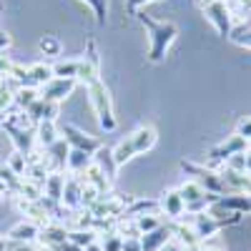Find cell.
Here are the masks:
<instances>
[{
	"mask_svg": "<svg viewBox=\"0 0 251 251\" xmlns=\"http://www.w3.org/2000/svg\"><path fill=\"white\" fill-rule=\"evenodd\" d=\"M138 20L143 23V28L149 30V38H151V46H149V60L151 63H161L166 58V53H169L171 43L176 40L178 35V25L176 23H158V20H153L151 15L146 13H138Z\"/></svg>",
	"mask_w": 251,
	"mask_h": 251,
	"instance_id": "cell-1",
	"label": "cell"
},
{
	"mask_svg": "<svg viewBox=\"0 0 251 251\" xmlns=\"http://www.w3.org/2000/svg\"><path fill=\"white\" fill-rule=\"evenodd\" d=\"M86 91H88V100H91V106H93V113L98 118V126H100L103 131H108V133L116 131L118 121H116V113H113V103H111V93L106 88V83L98 78V80L88 83Z\"/></svg>",
	"mask_w": 251,
	"mask_h": 251,
	"instance_id": "cell-2",
	"label": "cell"
},
{
	"mask_svg": "<svg viewBox=\"0 0 251 251\" xmlns=\"http://www.w3.org/2000/svg\"><path fill=\"white\" fill-rule=\"evenodd\" d=\"M183 171L186 174H191L206 194H211V196H226V186H224V178H221V171H214V169H208V166H199V163H191V161H183Z\"/></svg>",
	"mask_w": 251,
	"mask_h": 251,
	"instance_id": "cell-3",
	"label": "cell"
},
{
	"mask_svg": "<svg viewBox=\"0 0 251 251\" xmlns=\"http://www.w3.org/2000/svg\"><path fill=\"white\" fill-rule=\"evenodd\" d=\"M3 128H5V133L10 136V143H13V149H15L18 153L30 156V153L38 149V143H35V128H20V126L13 123L10 116L5 118Z\"/></svg>",
	"mask_w": 251,
	"mask_h": 251,
	"instance_id": "cell-4",
	"label": "cell"
},
{
	"mask_svg": "<svg viewBox=\"0 0 251 251\" xmlns=\"http://www.w3.org/2000/svg\"><path fill=\"white\" fill-rule=\"evenodd\" d=\"M203 15H206L208 23H211V25L216 28V33H219V35H224V38L231 35V30H234V15H231V10H228V5H226V3L216 0V3L206 5V8H203Z\"/></svg>",
	"mask_w": 251,
	"mask_h": 251,
	"instance_id": "cell-5",
	"label": "cell"
},
{
	"mask_svg": "<svg viewBox=\"0 0 251 251\" xmlns=\"http://www.w3.org/2000/svg\"><path fill=\"white\" fill-rule=\"evenodd\" d=\"M60 138L66 141V143L71 146V149H75V151H86V153H91V156L100 149L98 138H93L91 133L75 128V126H71V123H66V126L60 128Z\"/></svg>",
	"mask_w": 251,
	"mask_h": 251,
	"instance_id": "cell-6",
	"label": "cell"
},
{
	"mask_svg": "<svg viewBox=\"0 0 251 251\" xmlns=\"http://www.w3.org/2000/svg\"><path fill=\"white\" fill-rule=\"evenodd\" d=\"M100 73H98V50H96V43L88 40V50L78 58V75L75 80L83 83V86H88V83L98 80Z\"/></svg>",
	"mask_w": 251,
	"mask_h": 251,
	"instance_id": "cell-7",
	"label": "cell"
},
{
	"mask_svg": "<svg viewBox=\"0 0 251 251\" xmlns=\"http://www.w3.org/2000/svg\"><path fill=\"white\" fill-rule=\"evenodd\" d=\"M75 83L78 80H68V78H53L50 83H46L43 88H40V98H46V100H50V103H60L66 100L71 93H73V88H75Z\"/></svg>",
	"mask_w": 251,
	"mask_h": 251,
	"instance_id": "cell-8",
	"label": "cell"
},
{
	"mask_svg": "<svg viewBox=\"0 0 251 251\" xmlns=\"http://www.w3.org/2000/svg\"><path fill=\"white\" fill-rule=\"evenodd\" d=\"M174 241V226L171 224H161L158 228H153V231H149V234H143L141 236V249L143 251H161V249H166Z\"/></svg>",
	"mask_w": 251,
	"mask_h": 251,
	"instance_id": "cell-9",
	"label": "cell"
},
{
	"mask_svg": "<svg viewBox=\"0 0 251 251\" xmlns=\"http://www.w3.org/2000/svg\"><path fill=\"white\" fill-rule=\"evenodd\" d=\"M186 219H188V224L194 226V231H196V236H199V241H206V239H211L219 228H221V224H219V219L216 216H211V214H196V216H188L186 214Z\"/></svg>",
	"mask_w": 251,
	"mask_h": 251,
	"instance_id": "cell-10",
	"label": "cell"
},
{
	"mask_svg": "<svg viewBox=\"0 0 251 251\" xmlns=\"http://www.w3.org/2000/svg\"><path fill=\"white\" fill-rule=\"evenodd\" d=\"M158 206H161V211L169 216V219H174V221H181V219L186 216V203H183V199H181V194H178V188L166 191V194L161 196Z\"/></svg>",
	"mask_w": 251,
	"mask_h": 251,
	"instance_id": "cell-11",
	"label": "cell"
},
{
	"mask_svg": "<svg viewBox=\"0 0 251 251\" xmlns=\"http://www.w3.org/2000/svg\"><path fill=\"white\" fill-rule=\"evenodd\" d=\"M68 231H71L68 226H63L60 221H53V224H48V226L40 228V234H38V246L53 249V246H58V244H63V241H68Z\"/></svg>",
	"mask_w": 251,
	"mask_h": 251,
	"instance_id": "cell-12",
	"label": "cell"
},
{
	"mask_svg": "<svg viewBox=\"0 0 251 251\" xmlns=\"http://www.w3.org/2000/svg\"><path fill=\"white\" fill-rule=\"evenodd\" d=\"M80 191H83V181L78 176H66V188H63V208L66 211H78L80 208Z\"/></svg>",
	"mask_w": 251,
	"mask_h": 251,
	"instance_id": "cell-13",
	"label": "cell"
},
{
	"mask_svg": "<svg viewBox=\"0 0 251 251\" xmlns=\"http://www.w3.org/2000/svg\"><path fill=\"white\" fill-rule=\"evenodd\" d=\"M50 80H53V66H48V63H33V66H28V75L23 80V86L40 91Z\"/></svg>",
	"mask_w": 251,
	"mask_h": 251,
	"instance_id": "cell-14",
	"label": "cell"
},
{
	"mask_svg": "<svg viewBox=\"0 0 251 251\" xmlns=\"http://www.w3.org/2000/svg\"><path fill=\"white\" fill-rule=\"evenodd\" d=\"M38 234H40V226L25 219V221H18L10 228L8 239L10 241H18V244H38Z\"/></svg>",
	"mask_w": 251,
	"mask_h": 251,
	"instance_id": "cell-15",
	"label": "cell"
},
{
	"mask_svg": "<svg viewBox=\"0 0 251 251\" xmlns=\"http://www.w3.org/2000/svg\"><path fill=\"white\" fill-rule=\"evenodd\" d=\"M221 208H226V211H231V214H251V194H226L216 201Z\"/></svg>",
	"mask_w": 251,
	"mask_h": 251,
	"instance_id": "cell-16",
	"label": "cell"
},
{
	"mask_svg": "<svg viewBox=\"0 0 251 251\" xmlns=\"http://www.w3.org/2000/svg\"><path fill=\"white\" fill-rule=\"evenodd\" d=\"M25 113L30 116L33 126L43 123V121H55V116H58V103H50V100H46V98H38Z\"/></svg>",
	"mask_w": 251,
	"mask_h": 251,
	"instance_id": "cell-17",
	"label": "cell"
},
{
	"mask_svg": "<svg viewBox=\"0 0 251 251\" xmlns=\"http://www.w3.org/2000/svg\"><path fill=\"white\" fill-rule=\"evenodd\" d=\"M131 136V143H133V149H136V156L146 153V151H151L153 146H156V131L151 128V126H141V128H136Z\"/></svg>",
	"mask_w": 251,
	"mask_h": 251,
	"instance_id": "cell-18",
	"label": "cell"
},
{
	"mask_svg": "<svg viewBox=\"0 0 251 251\" xmlns=\"http://www.w3.org/2000/svg\"><path fill=\"white\" fill-rule=\"evenodd\" d=\"M93 166V156L91 153H86V151H75V149H71V153H68V163H66V171H68V176H83L88 169Z\"/></svg>",
	"mask_w": 251,
	"mask_h": 251,
	"instance_id": "cell-19",
	"label": "cell"
},
{
	"mask_svg": "<svg viewBox=\"0 0 251 251\" xmlns=\"http://www.w3.org/2000/svg\"><path fill=\"white\" fill-rule=\"evenodd\" d=\"M93 163L98 166V169L106 174L108 181H113L118 176V163L113 158V149H106V146H100V149L93 153Z\"/></svg>",
	"mask_w": 251,
	"mask_h": 251,
	"instance_id": "cell-20",
	"label": "cell"
},
{
	"mask_svg": "<svg viewBox=\"0 0 251 251\" xmlns=\"http://www.w3.org/2000/svg\"><path fill=\"white\" fill-rule=\"evenodd\" d=\"M58 138H60V131H58L55 121H43V123L35 126V143H38V149H50Z\"/></svg>",
	"mask_w": 251,
	"mask_h": 251,
	"instance_id": "cell-21",
	"label": "cell"
},
{
	"mask_svg": "<svg viewBox=\"0 0 251 251\" xmlns=\"http://www.w3.org/2000/svg\"><path fill=\"white\" fill-rule=\"evenodd\" d=\"M161 211V206H158V201H153V199H133L128 206H126V211H123V216H131V219H136V216H146V214H158Z\"/></svg>",
	"mask_w": 251,
	"mask_h": 251,
	"instance_id": "cell-22",
	"label": "cell"
},
{
	"mask_svg": "<svg viewBox=\"0 0 251 251\" xmlns=\"http://www.w3.org/2000/svg\"><path fill=\"white\" fill-rule=\"evenodd\" d=\"M63 188H66V174H48V178L43 183V196L55 201V203H60Z\"/></svg>",
	"mask_w": 251,
	"mask_h": 251,
	"instance_id": "cell-23",
	"label": "cell"
},
{
	"mask_svg": "<svg viewBox=\"0 0 251 251\" xmlns=\"http://www.w3.org/2000/svg\"><path fill=\"white\" fill-rule=\"evenodd\" d=\"M40 98L38 88H28V86H20L13 96V111H28L33 103Z\"/></svg>",
	"mask_w": 251,
	"mask_h": 251,
	"instance_id": "cell-24",
	"label": "cell"
},
{
	"mask_svg": "<svg viewBox=\"0 0 251 251\" xmlns=\"http://www.w3.org/2000/svg\"><path fill=\"white\" fill-rule=\"evenodd\" d=\"M0 181L5 183V191L10 196H18L20 194V183H23V176H18L8 163H0Z\"/></svg>",
	"mask_w": 251,
	"mask_h": 251,
	"instance_id": "cell-25",
	"label": "cell"
},
{
	"mask_svg": "<svg viewBox=\"0 0 251 251\" xmlns=\"http://www.w3.org/2000/svg\"><path fill=\"white\" fill-rule=\"evenodd\" d=\"M78 75V58H68V60H55L53 63V78H68L75 80Z\"/></svg>",
	"mask_w": 251,
	"mask_h": 251,
	"instance_id": "cell-26",
	"label": "cell"
},
{
	"mask_svg": "<svg viewBox=\"0 0 251 251\" xmlns=\"http://www.w3.org/2000/svg\"><path fill=\"white\" fill-rule=\"evenodd\" d=\"M68 241H73L80 249H86V246L98 241V234L91 231V228H71V231H68Z\"/></svg>",
	"mask_w": 251,
	"mask_h": 251,
	"instance_id": "cell-27",
	"label": "cell"
},
{
	"mask_svg": "<svg viewBox=\"0 0 251 251\" xmlns=\"http://www.w3.org/2000/svg\"><path fill=\"white\" fill-rule=\"evenodd\" d=\"M38 50L43 53V55H48V58H58L63 53V43H60L55 35H43V38L38 40Z\"/></svg>",
	"mask_w": 251,
	"mask_h": 251,
	"instance_id": "cell-28",
	"label": "cell"
},
{
	"mask_svg": "<svg viewBox=\"0 0 251 251\" xmlns=\"http://www.w3.org/2000/svg\"><path fill=\"white\" fill-rule=\"evenodd\" d=\"M133 156H136V149H133V143H131V136H126L113 149V158H116L118 166H123V163H128Z\"/></svg>",
	"mask_w": 251,
	"mask_h": 251,
	"instance_id": "cell-29",
	"label": "cell"
},
{
	"mask_svg": "<svg viewBox=\"0 0 251 251\" xmlns=\"http://www.w3.org/2000/svg\"><path fill=\"white\" fill-rule=\"evenodd\" d=\"M231 43L241 46V48H251V25L246 23H234V30H231Z\"/></svg>",
	"mask_w": 251,
	"mask_h": 251,
	"instance_id": "cell-30",
	"label": "cell"
},
{
	"mask_svg": "<svg viewBox=\"0 0 251 251\" xmlns=\"http://www.w3.org/2000/svg\"><path fill=\"white\" fill-rule=\"evenodd\" d=\"M133 224H136L138 236H143V234L153 231V228H158L161 226V219H158V214H146V216H136Z\"/></svg>",
	"mask_w": 251,
	"mask_h": 251,
	"instance_id": "cell-31",
	"label": "cell"
},
{
	"mask_svg": "<svg viewBox=\"0 0 251 251\" xmlns=\"http://www.w3.org/2000/svg\"><path fill=\"white\" fill-rule=\"evenodd\" d=\"M83 3H86V5L93 10L98 25L106 23V18H108V0H83Z\"/></svg>",
	"mask_w": 251,
	"mask_h": 251,
	"instance_id": "cell-32",
	"label": "cell"
},
{
	"mask_svg": "<svg viewBox=\"0 0 251 251\" xmlns=\"http://www.w3.org/2000/svg\"><path fill=\"white\" fill-rule=\"evenodd\" d=\"M98 241H100L103 251H123V236H118L116 231H113V234L98 236Z\"/></svg>",
	"mask_w": 251,
	"mask_h": 251,
	"instance_id": "cell-33",
	"label": "cell"
},
{
	"mask_svg": "<svg viewBox=\"0 0 251 251\" xmlns=\"http://www.w3.org/2000/svg\"><path fill=\"white\" fill-rule=\"evenodd\" d=\"M10 169L18 174V176H25V171H28V156H23V153H18V151H13L10 153V158L5 161Z\"/></svg>",
	"mask_w": 251,
	"mask_h": 251,
	"instance_id": "cell-34",
	"label": "cell"
},
{
	"mask_svg": "<svg viewBox=\"0 0 251 251\" xmlns=\"http://www.w3.org/2000/svg\"><path fill=\"white\" fill-rule=\"evenodd\" d=\"M149 3H156V0H126V10H128V15H138L141 8Z\"/></svg>",
	"mask_w": 251,
	"mask_h": 251,
	"instance_id": "cell-35",
	"label": "cell"
},
{
	"mask_svg": "<svg viewBox=\"0 0 251 251\" xmlns=\"http://www.w3.org/2000/svg\"><path fill=\"white\" fill-rule=\"evenodd\" d=\"M236 136H241L244 141H251V118H244L236 128Z\"/></svg>",
	"mask_w": 251,
	"mask_h": 251,
	"instance_id": "cell-36",
	"label": "cell"
},
{
	"mask_svg": "<svg viewBox=\"0 0 251 251\" xmlns=\"http://www.w3.org/2000/svg\"><path fill=\"white\" fill-rule=\"evenodd\" d=\"M123 251H143V249H141V239H138V236L123 239Z\"/></svg>",
	"mask_w": 251,
	"mask_h": 251,
	"instance_id": "cell-37",
	"label": "cell"
},
{
	"mask_svg": "<svg viewBox=\"0 0 251 251\" xmlns=\"http://www.w3.org/2000/svg\"><path fill=\"white\" fill-rule=\"evenodd\" d=\"M40 246L38 244H18V241H10V251H38Z\"/></svg>",
	"mask_w": 251,
	"mask_h": 251,
	"instance_id": "cell-38",
	"label": "cell"
},
{
	"mask_svg": "<svg viewBox=\"0 0 251 251\" xmlns=\"http://www.w3.org/2000/svg\"><path fill=\"white\" fill-rule=\"evenodd\" d=\"M53 251H83V249H80V246H75L73 241H63V244L53 246Z\"/></svg>",
	"mask_w": 251,
	"mask_h": 251,
	"instance_id": "cell-39",
	"label": "cell"
},
{
	"mask_svg": "<svg viewBox=\"0 0 251 251\" xmlns=\"http://www.w3.org/2000/svg\"><path fill=\"white\" fill-rule=\"evenodd\" d=\"M10 43H13V40H10V35H8L5 30H0V53H5V50L10 48Z\"/></svg>",
	"mask_w": 251,
	"mask_h": 251,
	"instance_id": "cell-40",
	"label": "cell"
},
{
	"mask_svg": "<svg viewBox=\"0 0 251 251\" xmlns=\"http://www.w3.org/2000/svg\"><path fill=\"white\" fill-rule=\"evenodd\" d=\"M0 251H10V239L8 236H0Z\"/></svg>",
	"mask_w": 251,
	"mask_h": 251,
	"instance_id": "cell-41",
	"label": "cell"
},
{
	"mask_svg": "<svg viewBox=\"0 0 251 251\" xmlns=\"http://www.w3.org/2000/svg\"><path fill=\"white\" fill-rule=\"evenodd\" d=\"M83 251H103V246H100V241H96V244H91V246H86Z\"/></svg>",
	"mask_w": 251,
	"mask_h": 251,
	"instance_id": "cell-42",
	"label": "cell"
},
{
	"mask_svg": "<svg viewBox=\"0 0 251 251\" xmlns=\"http://www.w3.org/2000/svg\"><path fill=\"white\" fill-rule=\"evenodd\" d=\"M246 174H251V149L246 151Z\"/></svg>",
	"mask_w": 251,
	"mask_h": 251,
	"instance_id": "cell-43",
	"label": "cell"
},
{
	"mask_svg": "<svg viewBox=\"0 0 251 251\" xmlns=\"http://www.w3.org/2000/svg\"><path fill=\"white\" fill-rule=\"evenodd\" d=\"M211 3H216V0H199V5H201V8H206V5H211Z\"/></svg>",
	"mask_w": 251,
	"mask_h": 251,
	"instance_id": "cell-44",
	"label": "cell"
},
{
	"mask_svg": "<svg viewBox=\"0 0 251 251\" xmlns=\"http://www.w3.org/2000/svg\"><path fill=\"white\" fill-rule=\"evenodd\" d=\"M5 118H8V113H3V111H0V128H3V123H5Z\"/></svg>",
	"mask_w": 251,
	"mask_h": 251,
	"instance_id": "cell-45",
	"label": "cell"
},
{
	"mask_svg": "<svg viewBox=\"0 0 251 251\" xmlns=\"http://www.w3.org/2000/svg\"><path fill=\"white\" fill-rule=\"evenodd\" d=\"M206 251H219V249H206Z\"/></svg>",
	"mask_w": 251,
	"mask_h": 251,
	"instance_id": "cell-46",
	"label": "cell"
},
{
	"mask_svg": "<svg viewBox=\"0 0 251 251\" xmlns=\"http://www.w3.org/2000/svg\"><path fill=\"white\" fill-rule=\"evenodd\" d=\"M3 196H5V194H0V199H3Z\"/></svg>",
	"mask_w": 251,
	"mask_h": 251,
	"instance_id": "cell-47",
	"label": "cell"
},
{
	"mask_svg": "<svg viewBox=\"0 0 251 251\" xmlns=\"http://www.w3.org/2000/svg\"><path fill=\"white\" fill-rule=\"evenodd\" d=\"M249 149H251V141H249Z\"/></svg>",
	"mask_w": 251,
	"mask_h": 251,
	"instance_id": "cell-48",
	"label": "cell"
},
{
	"mask_svg": "<svg viewBox=\"0 0 251 251\" xmlns=\"http://www.w3.org/2000/svg\"><path fill=\"white\" fill-rule=\"evenodd\" d=\"M221 3H226V0H221Z\"/></svg>",
	"mask_w": 251,
	"mask_h": 251,
	"instance_id": "cell-49",
	"label": "cell"
}]
</instances>
